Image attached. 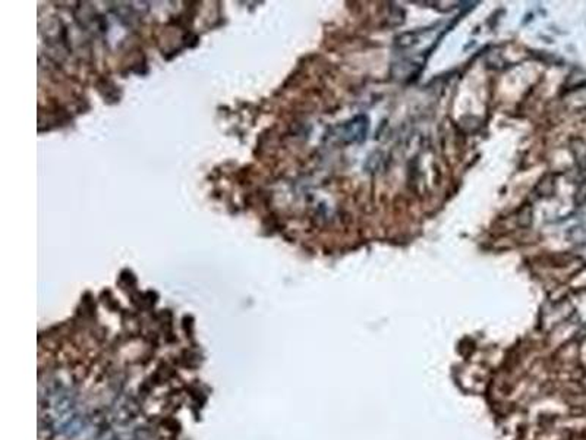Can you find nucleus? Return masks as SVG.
Instances as JSON below:
<instances>
[{
    "mask_svg": "<svg viewBox=\"0 0 586 440\" xmlns=\"http://www.w3.org/2000/svg\"><path fill=\"white\" fill-rule=\"evenodd\" d=\"M368 133V117L367 116H356L352 121L346 122L340 126V138L344 142H361L365 140Z\"/></svg>",
    "mask_w": 586,
    "mask_h": 440,
    "instance_id": "obj_1",
    "label": "nucleus"
}]
</instances>
